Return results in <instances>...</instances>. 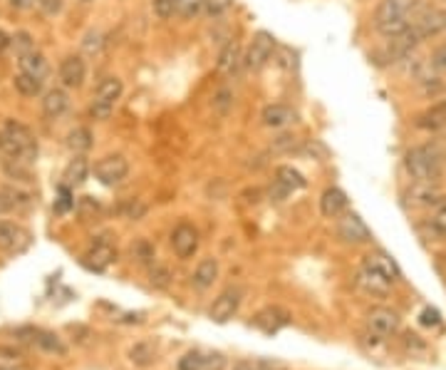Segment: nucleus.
<instances>
[{
    "mask_svg": "<svg viewBox=\"0 0 446 370\" xmlns=\"http://www.w3.org/2000/svg\"><path fill=\"white\" fill-rule=\"evenodd\" d=\"M422 6V0H379L374 8V30L387 40H395L407 33L414 23V13Z\"/></svg>",
    "mask_w": 446,
    "mask_h": 370,
    "instance_id": "nucleus-1",
    "label": "nucleus"
},
{
    "mask_svg": "<svg viewBox=\"0 0 446 370\" xmlns=\"http://www.w3.org/2000/svg\"><path fill=\"white\" fill-rule=\"evenodd\" d=\"M404 169L409 179L417 184H436L444 171V154L436 144L412 147L404 154Z\"/></svg>",
    "mask_w": 446,
    "mask_h": 370,
    "instance_id": "nucleus-2",
    "label": "nucleus"
},
{
    "mask_svg": "<svg viewBox=\"0 0 446 370\" xmlns=\"http://www.w3.org/2000/svg\"><path fill=\"white\" fill-rule=\"evenodd\" d=\"M0 149L6 154V160L33 164L35 157H38V139L30 132V127L20 125L15 120H8L6 127L0 130Z\"/></svg>",
    "mask_w": 446,
    "mask_h": 370,
    "instance_id": "nucleus-3",
    "label": "nucleus"
},
{
    "mask_svg": "<svg viewBox=\"0 0 446 370\" xmlns=\"http://www.w3.org/2000/svg\"><path fill=\"white\" fill-rule=\"evenodd\" d=\"M412 30L417 33L419 40H429V38H436L446 30V10L444 8L429 6V3H422L414 13V23Z\"/></svg>",
    "mask_w": 446,
    "mask_h": 370,
    "instance_id": "nucleus-4",
    "label": "nucleus"
},
{
    "mask_svg": "<svg viewBox=\"0 0 446 370\" xmlns=\"http://www.w3.org/2000/svg\"><path fill=\"white\" fill-rule=\"evenodd\" d=\"M273 52H276V38H273L268 30H258L253 35V40L248 45V52H246V68L248 70H263L268 63H271Z\"/></svg>",
    "mask_w": 446,
    "mask_h": 370,
    "instance_id": "nucleus-5",
    "label": "nucleus"
},
{
    "mask_svg": "<svg viewBox=\"0 0 446 370\" xmlns=\"http://www.w3.org/2000/svg\"><path fill=\"white\" fill-rule=\"evenodd\" d=\"M95 177L104 184V187H117L129 177V162L122 154H107L95 164Z\"/></svg>",
    "mask_w": 446,
    "mask_h": 370,
    "instance_id": "nucleus-6",
    "label": "nucleus"
},
{
    "mask_svg": "<svg viewBox=\"0 0 446 370\" xmlns=\"http://www.w3.org/2000/svg\"><path fill=\"white\" fill-rule=\"evenodd\" d=\"M337 236L344 244L360 246V244H369L372 241V231L365 222H362L357 214L352 211H344L342 217L337 219Z\"/></svg>",
    "mask_w": 446,
    "mask_h": 370,
    "instance_id": "nucleus-7",
    "label": "nucleus"
},
{
    "mask_svg": "<svg viewBox=\"0 0 446 370\" xmlns=\"http://www.w3.org/2000/svg\"><path fill=\"white\" fill-rule=\"evenodd\" d=\"M198 229L189 222H181L179 226L171 231V249L179 259H191L193 254L198 251Z\"/></svg>",
    "mask_w": 446,
    "mask_h": 370,
    "instance_id": "nucleus-8",
    "label": "nucleus"
},
{
    "mask_svg": "<svg viewBox=\"0 0 446 370\" xmlns=\"http://www.w3.org/2000/svg\"><path fill=\"white\" fill-rule=\"evenodd\" d=\"M30 231L15 222H0V249L6 254H23L30 246Z\"/></svg>",
    "mask_w": 446,
    "mask_h": 370,
    "instance_id": "nucleus-9",
    "label": "nucleus"
},
{
    "mask_svg": "<svg viewBox=\"0 0 446 370\" xmlns=\"http://www.w3.org/2000/svg\"><path fill=\"white\" fill-rule=\"evenodd\" d=\"M367 328L374 336L390 338L399 330V316L392 308H372L367 314Z\"/></svg>",
    "mask_w": 446,
    "mask_h": 370,
    "instance_id": "nucleus-10",
    "label": "nucleus"
},
{
    "mask_svg": "<svg viewBox=\"0 0 446 370\" xmlns=\"http://www.w3.org/2000/svg\"><path fill=\"white\" fill-rule=\"evenodd\" d=\"M57 75H60V82H63L65 87H70V90H77V87L85 85L87 65H85V60H82L79 55H67L63 63H60Z\"/></svg>",
    "mask_w": 446,
    "mask_h": 370,
    "instance_id": "nucleus-11",
    "label": "nucleus"
},
{
    "mask_svg": "<svg viewBox=\"0 0 446 370\" xmlns=\"http://www.w3.org/2000/svg\"><path fill=\"white\" fill-rule=\"evenodd\" d=\"M238 306H241V291H238V288H226L214 301L209 316L216 321V323H226V321H231L233 316L238 314Z\"/></svg>",
    "mask_w": 446,
    "mask_h": 370,
    "instance_id": "nucleus-12",
    "label": "nucleus"
},
{
    "mask_svg": "<svg viewBox=\"0 0 446 370\" xmlns=\"http://www.w3.org/2000/svg\"><path fill=\"white\" fill-rule=\"evenodd\" d=\"M355 281L365 293H369V296H387L392 291V281L387 279V276L377 274V271L369 266H362L360 271H357Z\"/></svg>",
    "mask_w": 446,
    "mask_h": 370,
    "instance_id": "nucleus-13",
    "label": "nucleus"
},
{
    "mask_svg": "<svg viewBox=\"0 0 446 370\" xmlns=\"http://www.w3.org/2000/svg\"><path fill=\"white\" fill-rule=\"evenodd\" d=\"M114 261H117V249H114L107 239L95 241V244L90 246V251L85 254V263L90 268H95V271H104V268H109Z\"/></svg>",
    "mask_w": 446,
    "mask_h": 370,
    "instance_id": "nucleus-14",
    "label": "nucleus"
},
{
    "mask_svg": "<svg viewBox=\"0 0 446 370\" xmlns=\"http://www.w3.org/2000/svg\"><path fill=\"white\" fill-rule=\"evenodd\" d=\"M347 206H350V199H347V194L342 192V189L337 187H328L325 192H322L320 196V211L322 217L328 219H340L347 211Z\"/></svg>",
    "mask_w": 446,
    "mask_h": 370,
    "instance_id": "nucleus-15",
    "label": "nucleus"
},
{
    "mask_svg": "<svg viewBox=\"0 0 446 370\" xmlns=\"http://www.w3.org/2000/svg\"><path fill=\"white\" fill-rule=\"evenodd\" d=\"M260 120H263V125L266 127H273V130H280V127H288L293 125L295 120H298V114H295L293 107H288V105H266L263 107V112H260Z\"/></svg>",
    "mask_w": 446,
    "mask_h": 370,
    "instance_id": "nucleus-16",
    "label": "nucleus"
},
{
    "mask_svg": "<svg viewBox=\"0 0 446 370\" xmlns=\"http://www.w3.org/2000/svg\"><path fill=\"white\" fill-rule=\"evenodd\" d=\"M17 333H25V336H30L28 341L33 343V346L42 348V350H47V353H57L63 355L67 348H65V343L60 341V338L55 336V333H47V330H40V328H20Z\"/></svg>",
    "mask_w": 446,
    "mask_h": 370,
    "instance_id": "nucleus-17",
    "label": "nucleus"
},
{
    "mask_svg": "<svg viewBox=\"0 0 446 370\" xmlns=\"http://www.w3.org/2000/svg\"><path fill=\"white\" fill-rule=\"evenodd\" d=\"M290 316L278 306H271V308H263L258 316H255L253 323L258 325L260 330H266V333H278L282 325H288Z\"/></svg>",
    "mask_w": 446,
    "mask_h": 370,
    "instance_id": "nucleus-18",
    "label": "nucleus"
},
{
    "mask_svg": "<svg viewBox=\"0 0 446 370\" xmlns=\"http://www.w3.org/2000/svg\"><path fill=\"white\" fill-rule=\"evenodd\" d=\"M87 177H90V162L82 154H74L70 164L65 167V184L67 187H82L87 182Z\"/></svg>",
    "mask_w": 446,
    "mask_h": 370,
    "instance_id": "nucleus-19",
    "label": "nucleus"
},
{
    "mask_svg": "<svg viewBox=\"0 0 446 370\" xmlns=\"http://www.w3.org/2000/svg\"><path fill=\"white\" fill-rule=\"evenodd\" d=\"M67 109H70L67 92H65V90H50V92H45V100H42V112H45V117H50V120H57V117H63Z\"/></svg>",
    "mask_w": 446,
    "mask_h": 370,
    "instance_id": "nucleus-20",
    "label": "nucleus"
},
{
    "mask_svg": "<svg viewBox=\"0 0 446 370\" xmlns=\"http://www.w3.org/2000/svg\"><path fill=\"white\" fill-rule=\"evenodd\" d=\"M362 266H369V268H374L377 274H382V276H387V279L395 284L397 279H399V268H397V263L392 261L384 251H374V254H369V256H365V263Z\"/></svg>",
    "mask_w": 446,
    "mask_h": 370,
    "instance_id": "nucleus-21",
    "label": "nucleus"
},
{
    "mask_svg": "<svg viewBox=\"0 0 446 370\" xmlns=\"http://www.w3.org/2000/svg\"><path fill=\"white\" fill-rule=\"evenodd\" d=\"M409 196H412V204H417V206H439L441 204V192L436 189V184L414 182Z\"/></svg>",
    "mask_w": 446,
    "mask_h": 370,
    "instance_id": "nucleus-22",
    "label": "nucleus"
},
{
    "mask_svg": "<svg viewBox=\"0 0 446 370\" xmlns=\"http://www.w3.org/2000/svg\"><path fill=\"white\" fill-rule=\"evenodd\" d=\"M216 279H218V261H216V259H201L196 271H193V284L204 291V288H211Z\"/></svg>",
    "mask_w": 446,
    "mask_h": 370,
    "instance_id": "nucleus-23",
    "label": "nucleus"
},
{
    "mask_svg": "<svg viewBox=\"0 0 446 370\" xmlns=\"http://www.w3.org/2000/svg\"><path fill=\"white\" fill-rule=\"evenodd\" d=\"M276 182L282 184L288 192H298V189H305L308 187V179L303 177V171H298L295 167L290 164H282L276 169Z\"/></svg>",
    "mask_w": 446,
    "mask_h": 370,
    "instance_id": "nucleus-24",
    "label": "nucleus"
},
{
    "mask_svg": "<svg viewBox=\"0 0 446 370\" xmlns=\"http://www.w3.org/2000/svg\"><path fill=\"white\" fill-rule=\"evenodd\" d=\"M20 72H28V75H35L40 80H45L50 68H47V60L40 52H28V55L20 57Z\"/></svg>",
    "mask_w": 446,
    "mask_h": 370,
    "instance_id": "nucleus-25",
    "label": "nucleus"
},
{
    "mask_svg": "<svg viewBox=\"0 0 446 370\" xmlns=\"http://www.w3.org/2000/svg\"><path fill=\"white\" fill-rule=\"evenodd\" d=\"M129 360L134 365H139V368L152 365L154 360H157V348H154V343H149V341L134 343V346L129 348Z\"/></svg>",
    "mask_w": 446,
    "mask_h": 370,
    "instance_id": "nucleus-26",
    "label": "nucleus"
},
{
    "mask_svg": "<svg viewBox=\"0 0 446 370\" xmlns=\"http://www.w3.org/2000/svg\"><path fill=\"white\" fill-rule=\"evenodd\" d=\"M238 63H241V47H238L236 40H231L218 55V72L233 75V72H236V68H238Z\"/></svg>",
    "mask_w": 446,
    "mask_h": 370,
    "instance_id": "nucleus-27",
    "label": "nucleus"
},
{
    "mask_svg": "<svg viewBox=\"0 0 446 370\" xmlns=\"http://www.w3.org/2000/svg\"><path fill=\"white\" fill-rule=\"evenodd\" d=\"M42 82L45 80H40V77H35V75L17 72L15 80H13V85H15V90L23 97H38L40 92H42Z\"/></svg>",
    "mask_w": 446,
    "mask_h": 370,
    "instance_id": "nucleus-28",
    "label": "nucleus"
},
{
    "mask_svg": "<svg viewBox=\"0 0 446 370\" xmlns=\"http://www.w3.org/2000/svg\"><path fill=\"white\" fill-rule=\"evenodd\" d=\"M122 92H125V85H122V80H119V77H104V80L97 85L95 97L117 105V100L122 97Z\"/></svg>",
    "mask_w": 446,
    "mask_h": 370,
    "instance_id": "nucleus-29",
    "label": "nucleus"
},
{
    "mask_svg": "<svg viewBox=\"0 0 446 370\" xmlns=\"http://www.w3.org/2000/svg\"><path fill=\"white\" fill-rule=\"evenodd\" d=\"M92 132L87 127H74L72 132L67 134V147L72 149L74 154H82L87 149H92Z\"/></svg>",
    "mask_w": 446,
    "mask_h": 370,
    "instance_id": "nucleus-30",
    "label": "nucleus"
},
{
    "mask_svg": "<svg viewBox=\"0 0 446 370\" xmlns=\"http://www.w3.org/2000/svg\"><path fill=\"white\" fill-rule=\"evenodd\" d=\"M23 353L10 346H0V370H17L23 368Z\"/></svg>",
    "mask_w": 446,
    "mask_h": 370,
    "instance_id": "nucleus-31",
    "label": "nucleus"
},
{
    "mask_svg": "<svg viewBox=\"0 0 446 370\" xmlns=\"http://www.w3.org/2000/svg\"><path fill=\"white\" fill-rule=\"evenodd\" d=\"M112 112H114V102H107V100H99V97H95V100H92V105H90L92 120L104 122V120H109V117H112Z\"/></svg>",
    "mask_w": 446,
    "mask_h": 370,
    "instance_id": "nucleus-32",
    "label": "nucleus"
},
{
    "mask_svg": "<svg viewBox=\"0 0 446 370\" xmlns=\"http://www.w3.org/2000/svg\"><path fill=\"white\" fill-rule=\"evenodd\" d=\"M3 196L8 199L10 209H25V206H30V194L20 192V189L6 187V189H3Z\"/></svg>",
    "mask_w": 446,
    "mask_h": 370,
    "instance_id": "nucleus-33",
    "label": "nucleus"
},
{
    "mask_svg": "<svg viewBox=\"0 0 446 370\" xmlns=\"http://www.w3.org/2000/svg\"><path fill=\"white\" fill-rule=\"evenodd\" d=\"M132 256H134L139 263H149L154 259V246L149 244L147 239H139L134 246H132Z\"/></svg>",
    "mask_w": 446,
    "mask_h": 370,
    "instance_id": "nucleus-34",
    "label": "nucleus"
},
{
    "mask_svg": "<svg viewBox=\"0 0 446 370\" xmlns=\"http://www.w3.org/2000/svg\"><path fill=\"white\" fill-rule=\"evenodd\" d=\"M174 3H176V15L193 17L201 8H204L206 0H174Z\"/></svg>",
    "mask_w": 446,
    "mask_h": 370,
    "instance_id": "nucleus-35",
    "label": "nucleus"
},
{
    "mask_svg": "<svg viewBox=\"0 0 446 370\" xmlns=\"http://www.w3.org/2000/svg\"><path fill=\"white\" fill-rule=\"evenodd\" d=\"M179 370H204V353H198V350H191V353H186L184 358L179 360V365H176Z\"/></svg>",
    "mask_w": 446,
    "mask_h": 370,
    "instance_id": "nucleus-36",
    "label": "nucleus"
},
{
    "mask_svg": "<svg viewBox=\"0 0 446 370\" xmlns=\"http://www.w3.org/2000/svg\"><path fill=\"white\" fill-rule=\"evenodd\" d=\"M152 10H154V15L161 17V20H169L171 15H176V3L174 0H154Z\"/></svg>",
    "mask_w": 446,
    "mask_h": 370,
    "instance_id": "nucleus-37",
    "label": "nucleus"
},
{
    "mask_svg": "<svg viewBox=\"0 0 446 370\" xmlns=\"http://www.w3.org/2000/svg\"><path fill=\"white\" fill-rule=\"evenodd\" d=\"M431 231L436 233V236H446V201H441L439 209H436L434 219L429 222Z\"/></svg>",
    "mask_w": 446,
    "mask_h": 370,
    "instance_id": "nucleus-38",
    "label": "nucleus"
},
{
    "mask_svg": "<svg viewBox=\"0 0 446 370\" xmlns=\"http://www.w3.org/2000/svg\"><path fill=\"white\" fill-rule=\"evenodd\" d=\"M429 68L436 70V72H446V43L439 47H434V52H431V57H429Z\"/></svg>",
    "mask_w": 446,
    "mask_h": 370,
    "instance_id": "nucleus-39",
    "label": "nucleus"
},
{
    "mask_svg": "<svg viewBox=\"0 0 446 370\" xmlns=\"http://www.w3.org/2000/svg\"><path fill=\"white\" fill-rule=\"evenodd\" d=\"M295 147H298V137L293 134H280L273 139V152H293Z\"/></svg>",
    "mask_w": 446,
    "mask_h": 370,
    "instance_id": "nucleus-40",
    "label": "nucleus"
},
{
    "mask_svg": "<svg viewBox=\"0 0 446 370\" xmlns=\"http://www.w3.org/2000/svg\"><path fill=\"white\" fill-rule=\"evenodd\" d=\"M147 214V204L144 201H139V199H134V201H129V204L125 206V217L127 219H132V222H136V219H141Z\"/></svg>",
    "mask_w": 446,
    "mask_h": 370,
    "instance_id": "nucleus-41",
    "label": "nucleus"
},
{
    "mask_svg": "<svg viewBox=\"0 0 446 370\" xmlns=\"http://www.w3.org/2000/svg\"><path fill=\"white\" fill-rule=\"evenodd\" d=\"M419 318H422V325H427V328H439L441 325V314L436 308H424Z\"/></svg>",
    "mask_w": 446,
    "mask_h": 370,
    "instance_id": "nucleus-42",
    "label": "nucleus"
},
{
    "mask_svg": "<svg viewBox=\"0 0 446 370\" xmlns=\"http://www.w3.org/2000/svg\"><path fill=\"white\" fill-rule=\"evenodd\" d=\"M82 47H85L90 55H92V52H99V50H102V33H95V30H92V33H87Z\"/></svg>",
    "mask_w": 446,
    "mask_h": 370,
    "instance_id": "nucleus-43",
    "label": "nucleus"
},
{
    "mask_svg": "<svg viewBox=\"0 0 446 370\" xmlns=\"http://www.w3.org/2000/svg\"><path fill=\"white\" fill-rule=\"evenodd\" d=\"M204 370H226V358L221 353H206L204 355Z\"/></svg>",
    "mask_w": 446,
    "mask_h": 370,
    "instance_id": "nucleus-44",
    "label": "nucleus"
},
{
    "mask_svg": "<svg viewBox=\"0 0 446 370\" xmlns=\"http://www.w3.org/2000/svg\"><path fill=\"white\" fill-rule=\"evenodd\" d=\"M152 284L157 286V288H164L166 284H169V271L166 268H152Z\"/></svg>",
    "mask_w": 446,
    "mask_h": 370,
    "instance_id": "nucleus-45",
    "label": "nucleus"
},
{
    "mask_svg": "<svg viewBox=\"0 0 446 370\" xmlns=\"http://www.w3.org/2000/svg\"><path fill=\"white\" fill-rule=\"evenodd\" d=\"M38 6L47 13V15H55V13L63 10V0H38Z\"/></svg>",
    "mask_w": 446,
    "mask_h": 370,
    "instance_id": "nucleus-46",
    "label": "nucleus"
},
{
    "mask_svg": "<svg viewBox=\"0 0 446 370\" xmlns=\"http://www.w3.org/2000/svg\"><path fill=\"white\" fill-rule=\"evenodd\" d=\"M216 105L221 107V112H228V107H231V92L221 90L218 95H216Z\"/></svg>",
    "mask_w": 446,
    "mask_h": 370,
    "instance_id": "nucleus-47",
    "label": "nucleus"
},
{
    "mask_svg": "<svg viewBox=\"0 0 446 370\" xmlns=\"http://www.w3.org/2000/svg\"><path fill=\"white\" fill-rule=\"evenodd\" d=\"M233 370H271V365L268 363H250V360H241V363H236V368Z\"/></svg>",
    "mask_w": 446,
    "mask_h": 370,
    "instance_id": "nucleus-48",
    "label": "nucleus"
},
{
    "mask_svg": "<svg viewBox=\"0 0 446 370\" xmlns=\"http://www.w3.org/2000/svg\"><path fill=\"white\" fill-rule=\"evenodd\" d=\"M10 6L17 8V10H28V8L38 6V0H10Z\"/></svg>",
    "mask_w": 446,
    "mask_h": 370,
    "instance_id": "nucleus-49",
    "label": "nucleus"
},
{
    "mask_svg": "<svg viewBox=\"0 0 446 370\" xmlns=\"http://www.w3.org/2000/svg\"><path fill=\"white\" fill-rule=\"evenodd\" d=\"M10 43H13L10 38H8V35L3 33V30H0V52H3V50H8V47H10Z\"/></svg>",
    "mask_w": 446,
    "mask_h": 370,
    "instance_id": "nucleus-50",
    "label": "nucleus"
},
{
    "mask_svg": "<svg viewBox=\"0 0 446 370\" xmlns=\"http://www.w3.org/2000/svg\"><path fill=\"white\" fill-rule=\"evenodd\" d=\"M6 211H10V204H8V199L3 196V192H0V214H6Z\"/></svg>",
    "mask_w": 446,
    "mask_h": 370,
    "instance_id": "nucleus-51",
    "label": "nucleus"
},
{
    "mask_svg": "<svg viewBox=\"0 0 446 370\" xmlns=\"http://www.w3.org/2000/svg\"><path fill=\"white\" fill-rule=\"evenodd\" d=\"M3 157H6V154H3V149H0V160H3Z\"/></svg>",
    "mask_w": 446,
    "mask_h": 370,
    "instance_id": "nucleus-52",
    "label": "nucleus"
}]
</instances>
